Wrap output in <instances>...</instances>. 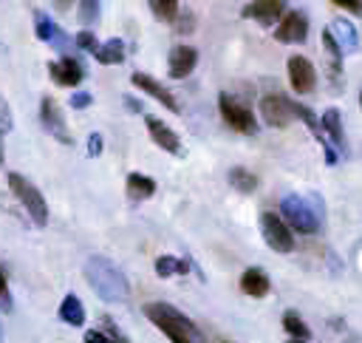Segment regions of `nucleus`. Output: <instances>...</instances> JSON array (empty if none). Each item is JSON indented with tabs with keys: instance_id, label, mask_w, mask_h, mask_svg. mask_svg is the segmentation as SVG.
Masks as SVG:
<instances>
[{
	"instance_id": "f257e3e1",
	"label": "nucleus",
	"mask_w": 362,
	"mask_h": 343,
	"mask_svg": "<svg viewBox=\"0 0 362 343\" xmlns=\"http://www.w3.org/2000/svg\"><path fill=\"white\" fill-rule=\"evenodd\" d=\"M85 281L88 286L107 303H124L130 298V283L124 278V272L105 255H88L85 258Z\"/></svg>"
},
{
	"instance_id": "f03ea898",
	"label": "nucleus",
	"mask_w": 362,
	"mask_h": 343,
	"mask_svg": "<svg viewBox=\"0 0 362 343\" xmlns=\"http://www.w3.org/2000/svg\"><path fill=\"white\" fill-rule=\"evenodd\" d=\"M144 315L150 317V323L156 329H161L173 343H201V334L195 329V323L181 315L175 306L156 300V303H144Z\"/></svg>"
},
{
	"instance_id": "7ed1b4c3",
	"label": "nucleus",
	"mask_w": 362,
	"mask_h": 343,
	"mask_svg": "<svg viewBox=\"0 0 362 343\" xmlns=\"http://www.w3.org/2000/svg\"><path fill=\"white\" fill-rule=\"evenodd\" d=\"M280 221L288 230L300 232V235L320 232V213H317V207H311L308 198H300L294 193L283 196V201H280Z\"/></svg>"
},
{
	"instance_id": "20e7f679",
	"label": "nucleus",
	"mask_w": 362,
	"mask_h": 343,
	"mask_svg": "<svg viewBox=\"0 0 362 343\" xmlns=\"http://www.w3.org/2000/svg\"><path fill=\"white\" fill-rule=\"evenodd\" d=\"M8 190L23 204V210L28 213L34 227H45L48 224V204H45L42 193L34 187V181H28L23 173H8Z\"/></svg>"
},
{
	"instance_id": "39448f33",
	"label": "nucleus",
	"mask_w": 362,
	"mask_h": 343,
	"mask_svg": "<svg viewBox=\"0 0 362 343\" xmlns=\"http://www.w3.org/2000/svg\"><path fill=\"white\" fill-rule=\"evenodd\" d=\"M218 108H221L223 122H226L232 130L246 133V136H255V133H257V119H255L252 108L243 105V102H238L232 94H218Z\"/></svg>"
},
{
	"instance_id": "423d86ee",
	"label": "nucleus",
	"mask_w": 362,
	"mask_h": 343,
	"mask_svg": "<svg viewBox=\"0 0 362 343\" xmlns=\"http://www.w3.org/2000/svg\"><path fill=\"white\" fill-rule=\"evenodd\" d=\"M40 122H42V128H45L59 145H74V136H71L68 122H65V116H62V108L57 105L54 96H42V102H40Z\"/></svg>"
},
{
	"instance_id": "0eeeda50",
	"label": "nucleus",
	"mask_w": 362,
	"mask_h": 343,
	"mask_svg": "<svg viewBox=\"0 0 362 343\" xmlns=\"http://www.w3.org/2000/svg\"><path fill=\"white\" fill-rule=\"evenodd\" d=\"M260 232H263V241L274 252H291L294 249V232L280 221L277 213H263L260 215Z\"/></svg>"
},
{
	"instance_id": "6e6552de",
	"label": "nucleus",
	"mask_w": 362,
	"mask_h": 343,
	"mask_svg": "<svg viewBox=\"0 0 362 343\" xmlns=\"http://www.w3.org/2000/svg\"><path fill=\"white\" fill-rule=\"evenodd\" d=\"M274 37L280 43H291V45H300L308 40V17L303 11H288L277 20V28H274Z\"/></svg>"
},
{
	"instance_id": "1a4fd4ad",
	"label": "nucleus",
	"mask_w": 362,
	"mask_h": 343,
	"mask_svg": "<svg viewBox=\"0 0 362 343\" xmlns=\"http://www.w3.org/2000/svg\"><path fill=\"white\" fill-rule=\"evenodd\" d=\"M260 119L269 128H286L291 122V111H288V96L286 94H266L260 99Z\"/></svg>"
},
{
	"instance_id": "9d476101",
	"label": "nucleus",
	"mask_w": 362,
	"mask_h": 343,
	"mask_svg": "<svg viewBox=\"0 0 362 343\" xmlns=\"http://www.w3.org/2000/svg\"><path fill=\"white\" fill-rule=\"evenodd\" d=\"M288 82L297 94H311L317 88V71H314L311 60H305L300 54L288 57Z\"/></svg>"
},
{
	"instance_id": "9b49d317",
	"label": "nucleus",
	"mask_w": 362,
	"mask_h": 343,
	"mask_svg": "<svg viewBox=\"0 0 362 343\" xmlns=\"http://www.w3.org/2000/svg\"><path fill=\"white\" fill-rule=\"evenodd\" d=\"M48 74H51V79H54L57 85H62V88H74V85L82 82L85 68H82V62L74 60L71 54H62V60L48 62Z\"/></svg>"
},
{
	"instance_id": "f8f14e48",
	"label": "nucleus",
	"mask_w": 362,
	"mask_h": 343,
	"mask_svg": "<svg viewBox=\"0 0 362 343\" xmlns=\"http://www.w3.org/2000/svg\"><path fill=\"white\" fill-rule=\"evenodd\" d=\"M130 82L136 85V88H141V94H147V96H153L156 102H161L164 108H170L173 113H181V105L175 102V96L158 82V79H153L150 74H141V71H136V74H130Z\"/></svg>"
},
{
	"instance_id": "ddd939ff",
	"label": "nucleus",
	"mask_w": 362,
	"mask_h": 343,
	"mask_svg": "<svg viewBox=\"0 0 362 343\" xmlns=\"http://www.w3.org/2000/svg\"><path fill=\"white\" fill-rule=\"evenodd\" d=\"M286 11V3L283 0H255V3H246L240 9V14L246 20H257L263 26H277V20L283 17Z\"/></svg>"
},
{
	"instance_id": "4468645a",
	"label": "nucleus",
	"mask_w": 362,
	"mask_h": 343,
	"mask_svg": "<svg viewBox=\"0 0 362 343\" xmlns=\"http://www.w3.org/2000/svg\"><path fill=\"white\" fill-rule=\"evenodd\" d=\"M144 125H147V130H150V136H153V142L161 147V150H167V153H173V156H184V150H181V139H178V133L173 130V128H167L158 116H153V113H147L144 116Z\"/></svg>"
},
{
	"instance_id": "2eb2a0df",
	"label": "nucleus",
	"mask_w": 362,
	"mask_h": 343,
	"mask_svg": "<svg viewBox=\"0 0 362 343\" xmlns=\"http://www.w3.org/2000/svg\"><path fill=\"white\" fill-rule=\"evenodd\" d=\"M317 119H320V130L325 133V139H331L328 145L337 147V156H339V153H348V142H345V128H342L339 111H337V108H328V111H322V116H317Z\"/></svg>"
},
{
	"instance_id": "dca6fc26",
	"label": "nucleus",
	"mask_w": 362,
	"mask_h": 343,
	"mask_svg": "<svg viewBox=\"0 0 362 343\" xmlns=\"http://www.w3.org/2000/svg\"><path fill=\"white\" fill-rule=\"evenodd\" d=\"M195 62H198V51L192 45H173L167 54V68L173 79H184L187 74H192Z\"/></svg>"
},
{
	"instance_id": "f3484780",
	"label": "nucleus",
	"mask_w": 362,
	"mask_h": 343,
	"mask_svg": "<svg viewBox=\"0 0 362 343\" xmlns=\"http://www.w3.org/2000/svg\"><path fill=\"white\" fill-rule=\"evenodd\" d=\"M272 289V281H269V272L260 269V266H249L243 275H240V292L249 295V298H266Z\"/></svg>"
},
{
	"instance_id": "a211bd4d",
	"label": "nucleus",
	"mask_w": 362,
	"mask_h": 343,
	"mask_svg": "<svg viewBox=\"0 0 362 343\" xmlns=\"http://www.w3.org/2000/svg\"><path fill=\"white\" fill-rule=\"evenodd\" d=\"M328 34L334 37V43H337V48H339L342 54H356V51H359V34H356V28H354L351 23L334 20V23L328 26Z\"/></svg>"
},
{
	"instance_id": "6ab92c4d",
	"label": "nucleus",
	"mask_w": 362,
	"mask_h": 343,
	"mask_svg": "<svg viewBox=\"0 0 362 343\" xmlns=\"http://www.w3.org/2000/svg\"><path fill=\"white\" fill-rule=\"evenodd\" d=\"M93 57H96V62H102V65H119V62L124 60V43H122L119 37H110V40H105V43H96Z\"/></svg>"
},
{
	"instance_id": "aec40b11",
	"label": "nucleus",
	"mask_w": 362,
	"mask_h": 343,
	"mask_svg": "<svg viewBox=\"0 0 362 343\" xmlns=\"http://www.w3.org/2000/svg\"><path fill=\"white\" fill-rule=\"evenodd\" d=\"M156 193V179L153 176H144V173H130L127 176V196L133 201H147L153 198Z\"/></svg>"
},
{
	"instance_id": "412c9836",
	"label": "nucleus",
	"mask_w": 362,
	"mask_h": 343,
	"mask_svg": "<svg viewBox=\"0 0 362 343\" xmlns=\"http://www.w3.org/2000/svg\"><path fill=\"white\" fill-rule=\"evenodd\" d=\"M288 111H291V116H297V119L311 130V136H314L320 145H325V142H328V139H325V133L320 130V119H317V113H314L308 105H300V102H291V99H288Z\"/></svg>"
},
{
	"instance_id": "4be33fe9",
	"label": "nucleus",
	"mask_w": 362,
	"mask_h": 343,
	"mask_svg": "<svg viewBox=\"0 0 362 343\" xmlns=\"http://www.w3.org/2000/svg\"><path fill=\"white\" fill-rule=\"evenodd\" d=\"M59 320L68 323V326H82L85 323V306H82V300L74 292L62 298V303H59Z\"/></svg>"
},
{
	"instance_id": "5701e85b",
	"label": "nucleus",
	"mask_w": 362,
	"mask_h": 343,
	"mask_svg": "<svg viewBox=\"0 0 362 343\" xmlns=\"http://www.w3.org/2000/svg\"><path fill=\"white\" fill-rule=\"evenodd\" d=\"M158 278H173V275H187L189 272V261H181L175 255H158L153 264Z\"/></svg>"
},
{
	"instance_id": "b1692460",
	"label": "nucleus",
	"mask_w": 362,
	"mask_h": 343,
	"mask_svg": "<svg viewBox=\"0 0 362 343\" xmlns=\"http://www.w3.org/2000/svg\"><path fill=\"white\" fill-rule=\"evenodd\" d=\"M283 329L291 334V340L308 343V337H311V329L305 326V320H303L300 312H294V309H286V312H283Z\"/></svg>"
},
{
	"instance_id": "393cba45",
	"label": "nucleus",
	"mask_w": 362,
	"mask_h": 343,
	"mask_svg": "<svg viewBox=\"0 0 362 343\" xmlns=\"http://www.w3.org/2000/svg\"><path fill=\"white\" fill-rule=\"evenodd\" d=\"M229 184H232L235 190H240V193H255L257 176H255L252 170H246V167H232V170H229Z\"/></svg>"
},
{
	"instance_id": "a878e982",
	"label": "nucleus",
	"mask_w": 362,
	"mask_h": 343,
	"mask_svg": "<svg viewBox=\"0 0 362 343\" xmlns=\"http://www.w3.org/2000/svg\"><path fill=\"white\" fill-rule=\"evenodd\" d=\"M147 6H150V11H153L158 20H167V23H173L175 14H178V9H181L178 0H150Z\"/></svg>"
},
{
	"instance_id": "bb28decb",
	"label": "nucleus",
	"mask_w": 362,
	"mask_h": 343,
	"mask_svg": "<svg viewBox=\"0 0 362 343\" xmlns=\"http://www.w3.org/2000/svg\"><path fill=\"white\" fill-rule=\"evenodd\" d=\"M99 14H102V9H99L96 0H82V3H76V17H79L82 26H96V23H99Z\"/></svg>"
},
{
	"instance_id": "cd10ccee",
	"label": "nucleus",
	"mask_w": 362,
	"mask_h": 343,
	"mask_svg": "<svg viewBox=\"0 0 362 343\" xmlns=\"http://www.w3.org/2000/svg\"><path fill=\"white\" fill-rule=\"evenodd\" d=\"M54 20L45 14V11H40V9H34V34H37V40H42V43H48V37H51V31H54Z\"/></svg>"
},
{
	"instance_id": "c85d7f7f",
	"label": "nucleus",
	"mask_w": 362,
	"mask_h": 343,
	"mask_svg": "<svg viewBox=\"0 0 362 343\" xmlns=\"http://www.w3.org/2000/svg\"><path fill=\"white\" fill-rule=\"evenodd\" d=\"M173 23H175V31H178V34H189V31H195V28H192V26H195V14H192L189 9H187V11L178 9V14H175Z\"/></svg>"
},
{
	"instance_id": "c756f323",
	"label": "nucleus",
	"mask_w": 362,
	"mask_h": 343,
	"mask_svg": "<svg viewBox=\"0 0 362 343\" xmlns=\"http://www.w3.org/2000/svg\"><path fill=\"white\" fill-rule=\"evenodd\" d=\"M74 45H76V48H82V51H88V54H93V48H96V37L85 28V31H79V34L74 37Z\"/></svg>"
},
{
	"instance_id": "7c9ffc66",
	"label": "nucleus",
	"mask_w": 362,
	"mask_h": 343,
	"mask_svg": "<svg viewBox=\"0 0 362 343\" xmlns=\"http://www.w3.org/2000/svg\"><path fill=\"white\" fill-rule=\"evenodd\" d=\"M14 128V116H11V108H8V102L0 96V130L3 133H8Z\"/></svg>"
},
{
	"instance_id": "2f4dec72",
	"label": "nucleus",
	"mask_w": 362,
	"mask_h": 343,
	"mask_svg": "<svg viewBox=\"0 0 362 343\" xmlns=\"http://www.w3.org/2000/svg\"><path fill=\"white\" fill-rule=\"evenodd\" d=\"M90 102H93V96H90L88 91H74L71 99H68V105H71L74 111H82V108H88Z\"/></svg>"
},
{
	"instance_id": "473e14b6",
	"label": "nucleus",
	"mask_w": 362,
	"mask_h": 343,
	"mask_svg": "<svg viewBox=\"0 0 362 343\" xmlns=\"http://www.w3.org/2000/svg\"><path fill=\"white\" fill-rule=\"evenodd\" d=\"M82 343H110V337L105 332H99V329H88L85 337H82Z\"/></svg>"
},
{
	"instance_id": "72a5a7b5",
	"label": "nucleus",
	"mask_w": 362,
	"mask_h": 343,
	"mask_svg": "<svg viewBox=\"0 0 362 343\" xmlns=\"http://www.w3.org/2000/svg\"><path fill=\"white\" fill-rule=\"evenodd\" d=\"M102 153V136L99 133H90L88 136V156L93 159V156H99Z\"/></svg>"
},
{
	"instance_id": "f704fd0d",
	"label": "nucleus",
	"mask_w": 362,
	"mask_h": 343,
	"mask_svg": "<svg viewBox=\"0 0 362 343\" xmlns=\"http://www.w3.org/2000/svg\"><path fill=\"white\" fill-rule=\"evenodd\" d=\"M334 6H339V9H348L351 14H359V6H362V3H359V0H345V3H334Z\"/></svg>"
},
{
	"instance_id": "c9c22d12",
	"label": "nucleus",
	"mask_w": 362,
	"mask_h": 343,
	"mask_svg": "<svg viewBox=\"0 0 362 343\" xmlns=\"http://www.w3.org/2000/svg\"><path fill=\"white\" fill-rule=\"evenodd\" d=\"M124 108L133 111V113H141V105H139L136 99H130V96H124Z\"/></svg>"
},
{
	"instance_id": "e433bc0d",
	"label": "nucleus",
	"mask_w": 362,
	"mask_h": 343,
	"mask_svg": "<svg viewBox=\"0 0 362 343\" xmlns=\"http://www.w3.org/2000/svg\"><path fill=\"white\" fill-rule=\"evenodd\" d=\"M3 295H8V283H6V275H3V269H0V298Z\"/></svg>"
},
{
	"instance_id": "4c0bfd02",
	"label": "nucleus",
	"mask_w": 362,
	"mask_h": 343,
	"mask_svg": "<svg viewBox=\"0 0 362 343\" xmlns=\"http://www.w3.org/2000/svg\"><path fill=\"white\" fill-rule=\"evenodd\" d=\"M0 167H3V130H0Z\"/></svg>"
},
{
	"instance_id": "58836bf2",
	"label": "nucleus",
	"mask_w": 362,
	"mask_h": 343,
	"mask_svg": "<svg viewBox=\"0 0 362 343\" xmlns=\"http://www.w3.org/2000/svg\"><path fill=\"white\" fill-rule=\"evenodd\" d=\"M0 343H3V326H0Z\"/></svg>"
},
{
	"instance_id": "ea45409f",
	"label": "nucleus",
	"mask_w": 362,
	"mask_h": 343,
	"mask_svg": "<svg viewBox=\"0 0 362 343\" xmlns=\"http://www.w3.org/2000/svg\"><path fill=\"white\" fill-rule=\"evenodd\" d=\"M288 343H303V340H288Z\"/></svg>"
}]
</instances>
